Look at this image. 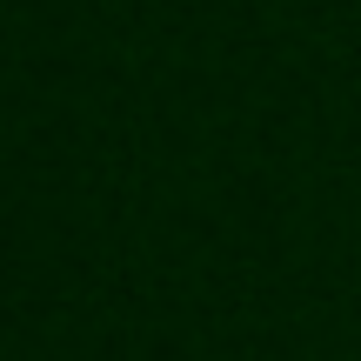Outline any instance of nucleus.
Instances as JSON below:
<instances>
[]
</instances>
